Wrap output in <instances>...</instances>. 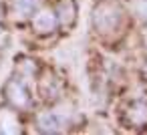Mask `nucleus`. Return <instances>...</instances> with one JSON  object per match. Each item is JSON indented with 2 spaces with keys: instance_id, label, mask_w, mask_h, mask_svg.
I'll list each match as a JSON object with an SVG mask.
<instances>
[{
  "instance_id": "f257e3e1",
  "label": "nucleus",
  "mask_w": 147,
  "mask_h": 135,
  "mask_svg": "<svg viewBox=\"0 0 147 135\" xmlns=\"http://www.w3.org/2000/svg\"><path fill=\"white\" fill-rule=\"evenodd\" d=\"M119 18H121V12H119V8L115 4L105 2L101 6H97V10H95V26L103 34L115 30L119 26Z\"/></svg>"
},
{
  "instance_id": "f03ea898",
  "label": "nucleus",
  "mask_w": 147,
  "mask_h": 135,
  "mask_svg": "<svg viewBox=\"0 0 147 135\" xmlns=\"http://www.w3.org/2000/svg\"><path fill=\"white\" fill-rule=\"evenodd\" d=\"M6 97H8V101L14 105V107H26L28 103H30V97H28V93L24 91V87L18 83V81H10L8 83V87H6Z\"/></svg>"
},
{
  "instance_id": "7ed1b4c3",
  "label": "nucleus",
  "mask_w": 147,
  "mask_h": 135,
  "mask_svg": "<svg viewBox=\"0 0 147 135\" xmlns=\"http://www.w3.org/2000/svg\"><path fill=\"white\" fill-rule=\"evenodd\" d=\"M127 119L131 125L135 127H143L147 125V103L143 101H133L127 107Z\"/></svg>"
},
{
  "instance_id": "20e7f679",
  "label": "nucleus",
  "mask_w": 147,
  "mask_h": 135,
  "mask_svg": "<svg viewBox=\"0 0 147 135\" xmlns=\"http://www.w3.org/2000/svg\"><path fill=\"white\" fill-rule=\"evenodd\" d=\"M32 24H34V28H36L38 32H49V30L55 28V16H53L49 10H40V12L34 16Z\"/></svg>"
},
{
  "instance_id": "39448f33",
  "label": "nucleus",
  "mask_w": 147,
  "mask_h": 135,
  "mask_svg": "<svg viewBox=\"0 0 147 135\" xmlns=\"http://www.w3.org/2000/svg\"><path fill=\"white\" fill-rule=\"evenodd\" d=\"M38 123H40V127H42L45 131H59V125H61V121H59V117H57L55 113H45V115H40Z\"/></svg>"
},
{
  "instance_id": "423d86ee",
  "label": "nucleus",
  "mask_w": 147,
  "mask_h": 135,
  "mask_svg": "<svg viewBox=\"0 0 147 135\" xmlns=\"http://www.w3.org/2000/svg\"><path fill=\"white\" fill-rule=\"evenodd\" d=\"M36 4H38V0H16L14 8H16V12H20V16H24V14L34 12Z\"/></svg>"
},
{
  "instance_id": "0eeeda50",
  "label": "nucleus",
  "mask_w": 147,
  "mask_h": 135,
  "mask_svg": "<svg viewBox=\"0 0 147 135\" xmlns=\"http://www.w3.org/2000/svg\"><path fill=\"white\" fill-rule=\"evenodd\" d=\"M145 75H147V67H145Z\"/></svg>"
}]
</instances>
